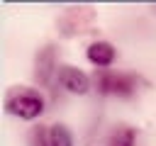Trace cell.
Instances as JSON below:
<instances>
[{
  "label": "cell",
  "instance_id": "obj_1",
  "mask_svg": "<svg viewBox=\"0 0 156 146\" xmlns=\"http://www.w3.org/2000/svg\"><path fill=\"white\" fill-rule=\"evenodd\" d=\"M5 112L17 117V119H37L44 112V97L39 90L27 88V85H15L5 95Z\"/></svg>",
  "mask_w": 156,
  "mask_h": 146
},
{
  "label": "cell",
  "instance_id": "obj_2",
  "mask_svg": "<svg viewBox=\"0 0 156 146\" xmlns=\"http://www.w3.org/2000/svg\"><path fill=\"white\" fill-rule=\"evenodd\" d=\"M139 85V78L132 73H100L95 80V88L102 95H115V97H132Z\"/></svg>",
  "mask_w": 156,
  "mask_h": 146
},
{
  "label": "cell",
  "instance_id": "obj_3",
  "mask_svg": "<svg viewBox=\"0 0 156 146\" xmlns=\"http://www.w3.org/2000/svg\"><path fill=\"white\" fill-rule=\"evenodd\" d=\"M56 80L73 95H85L90 90V78L85 71L76 68V66H61L56 73Z\"/></svg>",
  "mask_w": 156,
  "mask_h": 146
},
{
  "label": "cell",
  "instance_id": "obj_4",
  "mask_svg": "<svg viewBox=\"0 0 156 146\" xmlns=\"http://www.w3.org/2000/svg\"><path fill=\"white\" fill-rule=\"evenodd\" d=\"M85 56H88V61H90L93 66H98V68H107V66L117 58V51H115V46L107 44V41H93V44L88 46Z\"/></svg>",
  "mask_w": 156,
  "mask_h": 146
},
{
  "label": "cell",
  "instance_id": "obj_5",
  "mask_svg": "<svg viewBox=\"0 0 156 146\" xmlns=\"http://www.w3.org/2000/svg\"><path fill=\"white\" fill-rule=\"evenodd\" d=\"M54 54L56 49L54 46H44L39 54H37V63H34V75L39 83H51V75H54Z\"/></svg>",
  "mask_w": 156,
  "mask_h": 146
},
{
  "label": "cell",
  "instance_id": "obj_6",
  "mask_svg": "<svg viewBox=\"0 0 156 146\" xmlns=\"http://www.w3.org/2000/svg\"><path fill=\"white\" fill-rule=\"evenodd\" d=\"M44 146H73V134L66 124L56 122L44 131Z\"/></svg>",
  "mask_w": 156,
  "mask_h": 146
},
{
  "label": "cell",
  "instance_id": "obj_7",
  "mask_svg": "<svg viewBox=\"0 0 156 146\" xmlns=\"http://www.w3.org/2000/svg\"><path fill=\"white\" fill-rule=\"evenodd\" d=\"M136 141V131L132 127H117L110 136V146H134Z\"/></svg>",
  "mask_w": 156,
  "mask_h": 146
},
{
  "label": "cell",
  "instance_id": "obj_8",
  "mask_svg": "<svg viewBox=\"0 0 156 146\" xmlns=\"http://www.w3.org/2000/svg\"><path fill=\"white\" fill-rule=\"evenodd\" d=\"M151 12H154V15H156V5H154V7H151Z\"/></svg>",
  "mask_w": 156,
  "mask_h": 146
}]
</instances>
